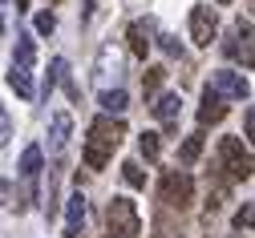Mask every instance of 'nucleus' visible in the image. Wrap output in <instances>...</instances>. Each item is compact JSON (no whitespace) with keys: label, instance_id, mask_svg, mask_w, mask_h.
Wrapping results in <instances>:
<instances>
[{"label":"nucleus","instance_id":"nucleus-1","mask_svg":"<svg viewBox=\"0 0 255 238\" xmlns=\"http://www.w3.org/2000/svg\"><path fill=\"white\" fill-rule=\"evenodd\" d=\"M122 138H126V125L118 121V117H98L89 125V138H85V165L89 169H106L110 165V158H114V150L122 146Z\"/></svg>","mask_w":255,"mask_h":238},{"label":"nucleus","instance_id":"nucleus-2","mask_svg":"<svg viewBox=\"0 0 255 238\" xmlns=\"http://www.w3.org/2000/svg\"><path fill=\"white\" fill-rule=\"evenodd\" d=\"M215 169H219L227 182H247V178L255 174V158L243 150L239 138H223L219 150H215Z\"/></svg>","mask_w":255,"mask_h":238},{"label":"nucleus","instance_id":"nucleus-3","mask_svg":"<svg viewBox=\"0 0 255 238\" xmlns=\"http://www.w3.org/2000/svg\"><path fill=\"white\" fill-rule=\"evenodd\" d=\"M142 234V214L130 198H110L106 206V238H138Z\"/></svg>","mask_w":255,"mask_h":238},{"label":"nucleus","instance_id":"nucleus-4","mask_svg":"<svg viewBox=\"0 0 255 238\" xmlns=\"http://www.w3.org/2000/svg\"><path fill=\"white\" fill-rule=\"evenodd\" d=\"M190 198H195V178L186 169H166L162 182H158V202L162 210H186Z\"/></svg>","mask_w":255,"mask_h":238},{"label":"nucleus","instance_id":"nucleus-5","mask_svg":"<svg viewBox=\"0 0 255 238\" xmlns=\"http://www.w3.org/2000/svg\"><path fill=\"white\" fill-rule=\"evenodd\" d=\"M223 53H227L231 61H243L247 69L255 65V28H251V20H235L231 24V32H227V45H223Z\"/></svg>","mask_w":255,"mask_h":238},{"label":"nucleus","instance_id":"nucleus-6","mask_svg":"<svg viewBox=\"0 0 255 238\" xmlns=\"http://www.w3.org/2000/svg\"><path fill=\"white\" fill-rule=\"evenodd\" d=\"M215 32H219V16L211 4H199V8H190V41H195L199 49H207L215 41Z\"/></svg>","mask_w":255,"mask_h":238},{"label":"nucleus","instance_id":"nucleus-7","mask_svg":"<svg viewBox=\"0 0 255 238\" xmlns=\"http://www.w3.org/2000/svg\"><path fill=\"white\" fill-rule=\"evenodd\" d=\"M118 77H122V57H118L114 45H106V49L98 53V65H93V81H98L102 93H110V81L118 85ZM118 89H122V85H118Z\"/></svg>","mask_w":255,"mask_h":238},{"label":"nucleus","instance_id":"nucleus-8","mask_svg":"<svg viewBox=\"0 0 255 238\" xmlns=\"http://www.w3.org/2000/svg\"><path fill=\"white\" fill-rule=\"evenodd\" d=\"M211 89L223 93V97H231V101H243V97L251 93L247 77H243V73H231V69H219V73L211 77Z\"/></svg>","mask_w":255,"mask_h":238},{"label":"nucleus","instance_id":"nucleus-9","mask_svg":"<svg viewBox=\"0 0 255 238\" xmlns=\"http://www.w3.org/2000/svg\"><path fill=\"white\" fill-rule=\"evenodd\" d=\"M223 117H227V97H223V93H215V89L207 85L203 105H199V125H219Z\"/></svg>","mask_w":255,"mask_h":238},{"label":"nucleus","instance_id":"nucleus-10","mask_svg":"<svg viewBox=\"0 0 255 238\" xmlns=\"http://www.w3.org/2000/svg\"><path fill=\"white\" fill-rule=\"evenodd\" d=\"M150 32H154V20H134L130 28H126V41H130V53L134 57H142L146 61V53H150Z\"/></svg>","mask_w":255,"mask_h":238},{"label":"nucleus","instance_id":"nucleus-11","mask_svg":"<svg viewBox=\"0 0 255 238\" xmlns=\"http://www.w3.org/2000/svg\"><path fill=\"white\" fill-rule=\"evenodd\" d=\"M69 129H73V117L69 113H53V125H49V146L61 154L69 146Z\"/></svg>","mask_w":255,"mask_h":238},{"label":"nucleus","instance_id":"nucleus-12","mask_svg":"<svg viewBox=\"0 0 255 238\" xmlns=\"http://www.w3.org/2000/svg\"><path fill=\"white\" fill-rule=\"evenodd\" d=\"M81 222H85V198L73 194L65 210V238H81Z\"/></svg>","mask_w":255,"mask_h":238},{"label":"nucleus","instance_id":"nucleus-13","mask_svg":"<svg viewBox=\"0 0 255 238\" xmlns=\"http://www.w3.org/2000/svg\"><path fill=\"white\" fill-rule=\"evenodd\" d=\"M178 109H182L178 93H162V97L154 101V117L162 121V125H174V121H178Z\"/></svg>","mask_w":255,"mask_h":238},{"label":"nucleus","instance_id":"nucleus-14","mask_svg":"<svg viewBox=\"0 0 255 238\" xmlns=\"http://www.w3.org/2000/svg\"><path fill=\"white\" fill-rule=\"evenodd\" d=\"M8 85L16 89V97H33V73H28L24 69V65H12V69H8Z\"/></svg>","mask_w":255,"mask_h":238},{"label":"nucleus","instance_id":"nucleus-15","mask_svg":"<svg viewBox=\"0 0 255 238\" xmlns=\"http://www.w3.org/2000/svg\"><path fill=\"white\" fill-rule=\"evenodd\" d=\"M41 161H45L41 146H28V150L20 154V174H24L28 182H37V174H41Z\"/></svg>","mask_w":255,"mask_h":238},{"label":"nucleus","instance_id":"nucleus-16","mask_svg":"<svg viewBox=\"0 0 255 238\" xmlns=\"http://www.w3.org/2000/svg\"><path fill=\"white\" fill-rule=\"evenodd\" d=\"M199 154H203V133H190V138L178 146V161H182V165H195Z\"/></svg>","mask_w":255,"mask_h":238},{"label":"nucleus","instance_id":"nucleus-17","mask_svg":"<svg viewBox=\"0 0 255 238\" xmlns=\"http://www.w3.org/2000/svg\"><path fill=\"white\" fill-rule=\"evenodd\" d=\"M162 81H166V69H162V65H150V69L142 73V93L154 97L158 89H162Z\"/></svg>","mask_w":255,"mask_h":238},{"label":"nucleus","instance_id":"nucleus-18","mask_svg":"<svg viewBox=\"0 0 255 238\" xmlns=\"http://www.w3.org/2000/svg\"><path fill=\"white\" fill-rule=\"evenodd\" d=\"M138 150H142V158H146V161H158V154H162V138H158L154 129H146L142 138H138Z\"/></svg>","mask_w":255,"mask_h":238},{"label":"nucleus","instance_id":"nucleus-19","mask_svg":"<svg viewBox=\"0 0 255 238\" xmlns=\"http://www.w3.org/2000/svg\"><path fill=\"white\" fill-rule=\"evenodd\" d=\"M126 101H130V97H126V89H110V93H102V109L114 117V113L126 109Z\"/></svg>","mask_w":255,"mask_h":238},{"label":"nucleus","instance_id":"nucleus-20","mask_svg":"<svg viewBox=\"0 0 255 238\" xmlns=\"http://www.w3.org/2000/svg\"><path fill=\"white\" fill-rule=\"evenodd\" d=\"M33 57H37L33 41H28V37H16V57H12V65H24V69H33Z\"/></svg>","mask_w":255,"mask_h":238},{"label":"nucleus","instance_id":"nucleus-21","mask_svg":"<svg viewBox=\"0 0 255 238\" xmlns=\"http://www.w3.org/2000/svg\"><path fill=\"white\" fill-rule=\"evenodd\" d=\"M154 238H182V234H178V226L166 214H154Z\"/></svg>","mask_w":255,"mask_h":238},{"label":"nucleus","instance_id":"nucleus-22","mask_svg":"<svg viewBox=\"0 0 255 238\" xmlns=\"http://www.w3.org/2000/svg\"><path fill=\"white\" fill-rule=\"evenodd\" d=\"M122 178H126V186H134V190L146 186V174L138 169V161H126V165H122Z\"/></svg>","mask_w":255,"mask_h":238},{"label":"nucleus","instance_id":"nucleus-23","mask_svg":"<svg viewBox=\"0 0 255 238\" xmlns=\"http://www.w3.org/2000/svg\"><path fill=\"white\" fill-rule=\"evenodd\" d=\"M231 222H235V230H251V226H255V202H247V206H239Z\"/></svg>","mask_w":255,"mask_h":238},{"label":"nucleus","instance_id":"nucleus-24","mask_svg":"<svg viewBox=\"0 0 255 238\" xmlns=\"http://www.w3.org/2000/svg\"><path fill=\"white\" fill-rule=\"evenodd\" d=\"M57 81H65V57H57L53 65H49V81H45V93H53V85Z\"/></svg>","mask_w":255,"mask_h":238},{"label":"nucleus","instance_id":"nucleus-25","mask_svg":"<svg viewBox=\"0 0 255 238\" xmlns=\"http://www.w3.org/2000/svg\"><path fill=\"white\" fill-rule=\"evenodd\" d=\"M53 28H57V16L53 12H41L37 16V32H41V37H53Z\"/></svg>","mask_w":255,"mask_h":238},{"label":"nucleus","instance_id":"nucleus-26","mask_svg":"<svg viewBox=\"0 0 255 238\" xmlns=\"http://www.w3.org/2000/svg\"><path fill=\"white\" fill-rule=\"evenodd\" d=\"M243 129H247V142H255V105L247 109V117H243Z\"/></svg>","mask_w":255,"mask_h":238},{"label":"nucleus","instance_id":"nucleus-27","mask_svg":"<svg viewBox=\"0 0 255 238\" xmlns=\"http://www.w3.org/2000/svg\"><path fill=\"white\" fill-rule=\"evenodd\" d=\"M158 45H162L170 57H178V41H174V37H158Z\"/></svg>","mask_w":255,"mask_h":238},{"label":"nucleus","instance_id":"nucleus-28","mask_svg":"<svg viewBox=\"0 0 255 238\" xmlns=\"http://www.w3.org/2000/svg\"><path fill=\"white\" fill-rule=\"evenodd\" d=\"M93 4H98V0H85V8H81V20H89V16H93Z\"/></svg>","mask_w":255,"mask_h":238},{"label":"nucleus","instance_id":"nucleus-29","mask_svg":"<svg viewBox=\"0 0 255 238\" xmlns=\"http://www.w3.org/2000/svg\"><path fill=\"white\" fill-rule=\"evenodd\" d=\"M16 8H20V12H24V8H28V0H16Z\"/></svg>","mask_w":255,"mask_h":238},{"label":"nucleus","instance_id":"nucleus-30","mask_svg":"<svg viewBox=\"0 0 255 238\" xmlns=\"http://www.w3.org/2000/svg\"><path fill=\"white\" fill-rule=\"evenodd\" d=\"M219 4H231V0H219Z\"/></svg>","mask_w":255,"mask_h":238},{"label":"nucleus","instance_id":"nucleus-31","mask_svg":"<svg viewBox=\"0 0 255 238\" xmlns=\"http://www.w3.org/2000/svg\"><path fill=\"white\" fill-rule=\"evenodd\" d=\"M251 8H255V0H251Z\"/></svg>","mask_w":255,"mask_h":238}]
</instances>
